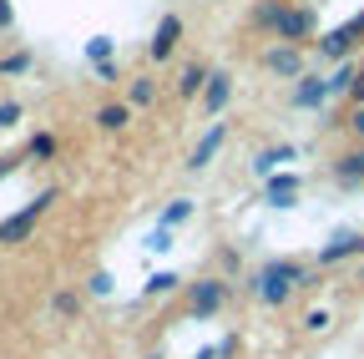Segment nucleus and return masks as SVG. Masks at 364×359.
Here are the masks:
<instances>
[{
	"label": "nucleus",
	"instance_id": "f03ea898",
	"mask_svg": "<svg viewBox=\"0 0 364 359\" xmlns=\"http://www.w3.org/2000/svg\"><path fill=\"white\" fill-rule=\"evenodd\" d=\"M258 21H268L273 31H279V41H304V36L314 31V16H309V11H294V6H284V0H279V6H268Z\"/></svg>",
	"mask_w": 364,
	"mask_h": 359
},
{
	"label": "nucleus",
	"instance_id": "20e7f679",
	"mask_svg": "<svg viewBox=\"0 0 364 359\" xmlns=\"http://www.w3.org/2000/svg\"><path fill=\"white\" fill-rule=\"evenodd\" d=\"M228 97H233V81H228L223 71H213V76H208V86H203V107H208V112H223V107H228Z\"/></svg>",
	"mask_w": 364,
	"mask_h": 359
},
{
	"label": "nucleus",
	"instance_id": "39448f33",
	"mask_svg": "<svg viewBox=\"0 0 364 359\" xmlns=\"http://www.w3.org/2000/svg\"><path fill=\"white\" fill-rule=\"evenodd\" d=\"M177 36H182V21H177V16H167V21L157 26V36H152V56H157V61H167V56H172Z\"/></svg>",
	"mask_w": 364,
	"mask_h": 359
},
{
	"label": "nucleus",
	"instance_id": "6e6552de",
	"mask_svg": "<svg viewBox=\"0 0 364 359\" xmlns=\"http://www.w3.org/2000/svg\"><path fill=\"white\" fill-rule=\"evenodd\" d=\"M329 97H334V86H329V81H304L294 102H299V107H324Z\"/></svg>",
	"mask_w": 364,
	"mask_h": 359
},
{
	"label": "nucleus",
	"instance_id": "f8f14e48",
	"mask_svg": "<svg viewBox=\"0 0 364 359\" xmlns=\"http://www.w3.org/2000/svg\"><path fill=\"white\" fill-rule=\"evenodd\" d=\"M339 177H344V183H359V177H364V152L339 157Z\"/></svg>",
	"mask_w": 364,
	"mask_h": 359
},
{
	"label": "nucleus",
	"instance_id": "393cba45",
	"mask_svg": "<svg viewBox=\"0 0 364 359\" xmlns=\"http://www.w3.org/2000/svg\"><path fill=\"white\" fill-rule=\"evenodd\" d=\"M6 172H11V162H0V177H6Z\"/></svg>",
	"mask_w": 364,
	"mask_h": 359
},
{
	"label": "nucleus",
	"instance_id": "0eeeda50",
	"mask_svg": "<svg viewBox=\"0 0 364 359\" xmlns=\"http://www.w3.org/2000/svg\"><path fill=\"white\" fill-rule=\"evenodd\" d=\"M294 198H299V177H273L268 183V203L273 208H294Z\"/></svg>",
	"mask_w": 364,
	"mask_h": 359
},
{
	"label": "nucleus",
	"instance_id": "4468645a",
	"mask_svg": "<svg viewBox=\"0 0 364 359\" xmlns=\"http://www.w3.org/2000/svg\"><path fill=\"white\" fill-rule=\"evenodd\" d=\"M289 157H294V147H273V152H263L253 167H258V172H273V167H279V162H289Z\"/></svg>",
	"mask_w": 364,
	"mask_h": 359
},
{
	"label": "nucleus",
	"instance_id": "9b49d317",
	"mask_svg": "<svg viewBox=\"0 0 364 359\" xmlns=\"http://www.w3.org/2000/svg\"><path fill=\"white\" fill-rule=\"evenodd\" d=\"M208 76H213V71H203V66H188V71H182V81H177V92H182V97L203 92V86H208Z\"/></svg>",
	"mask_w": 364,
	"mask_h": 359
},
{
	"label": "nucleus",
	"instance_id": "5701e85b",
	"mask_svg": "<svg viewBox=\"0 0 364 359\" xmlns=\"http://www.w3.org/2000/svg\"><path fill=\"white\" fill-rule=\"evenodd\" d=\"M354 132H359V137H364V107L354 112Z\"/></svg>",
	"mask_w": 364,
	"mask_h": 359
},
{
	"label": "nucleus",
	"instance_id": "2eb2a0df",
	"mask_svg": "<svg viewBox=\"0 0 364 359\" xmlns=\"http://www.w3.org/2000/svg\"><path fill=\"white\" fill-rule=\"evenodd\" d=\"M188 213H193V203H182V198H177V203H172V208L162 213V223H157V228H172V223H182Z\"/></svg>",
	"mask_w": 364,
	"mask_h": 359
},
{
	"label": "nucleus",
	"instance_id": "4be33fe9",
	"mask_svg": "<svg viewBox=\"0 0 364 359\" xmlns=\"http://www.w3.org/2000/svg\"><path fill=\"white\" fill-rule=\"evenodd\" d=\"M152 248H157V253H162V248H172V233H167V228H157V233H152Z\"/></svg>",
	"mask_w": 364,
	"mask_h": 359
},
{
	"label": "nucleus",
	"instance_id": "dca6fc26",
	"mask_svg": "<svg viewBox=\"0 0 364 359\" xmlns=\"http://www.w3.org/2000/svg\"><path fill=\"white\" fill-rule=\"evenodd\" d=\"M86 56H91V61H112V41H107V36H91Z\"/></svg>",
	"mask_w": 364,
	"mask_h": 359
},
{
	"label": "nucleus",
	"instance_id": "7ed1b4c3",
	"mask_svg": "<svg viewBox=\"0 0 364 359\" xmlns=\"http://www.w3.org/2000/svg\"><path fill=\"white\" fill-rule=\"evenodd\" d=\"M51 198H56V193H41V198H36V203H26L11 223H0V243H21V238L36 228V218H41L46 208H51Z\"/></svg>",
	"mask_w": 364,
	"mask_h": 359
},
{
	"label": "nucleus",
	"instance_id": "412c9836",
	"mask_svg": "<svg viewBox=\"0 0 364 359\" xmlns=\"http://www.w3.org/2000/svg\"><path fill=\"white\" fill-rule=\"evenodd\" d=\"M31 152H36V157H51V152H56V142H51V137H36V147H31Z\"/></svg>",
	"mask_w": 364,
	"mask_h": 359
},
{
	"label": "nucleus",
	"instance_id": "f3484780",
	"mask_svg": "<svg viewBox=\"0 0 364 359\" xmlns=\"http://www.w3.org/2000/svg\"><path fill=\"white\" fill-rule=\"evenodd\" d=\"M26 66H31V56H26V51H16V56H6V61H0V71H6V76H21Z\"/></svg>",
	"mask_w": 364,
	"mask_h": 359
},
{
	"label": "nucleus",
	"instance_id": "423d86ee",
	"mask_svg": "<svg viewBox=\"0 0 364 359\" xmlns=\"http://www.w3.org/2000/svg\"><path fill=\"white\" fill-rule=\"evenodd\" d=\"M223 294H228V289H223L218 279H208V284H198V289H193V309H198V314H213V309L223 304Z\"/></svg>",
	"mask_w": 364,
	"mask_h": 359
},
{
	"label": "nucleus",
	"instance_id": "1a4fd4ad",
	"mask_svg": "<svg viewBox=\"0 0 364 359\" xmlns=\"http://www.w3.org/2000/svg\"><path fill=\"white\" fill-rule=\"evenodd\" d=\"M268 66H273V71H279V76H299V66H304V56H299L294 46H279V51H273V56H268Z\"/></svg>",
	"mask_w": 364,
	"mask_h": 359
},
{
	"label": "nucleus",
	"instance_id": "6ab92c4d",
	"mask_svg": "<svg viewBox=\"0 0 364 359\" xmlns=\"http://www.w3.org/2000/svg\"><path fill=\"white\" fill-rule=\"evenodd\" d=\"M167 289H177V274H157V279L147 284V294H167Z\"/></svg>",
	"mask_w": 364,
	"mask_h": 359
},
{
	"label": "nucleus",
	"instance_id": "b1692460",
	"mask_svg": "<svg viewBox=\"0 0 364 359\" xmlns=\"http://www.w3.org/2000/svg\"><path fill=\"white\" fill-rule=\"evenodd\" d=\"M354 97H359V102H364V76H359V81H354Z\"/></svg>",
	"mask_w": 364,
	"mask_h": 359
},
{
	"label": "nucleus",
	"instance_id": "aec40b11",
	"mask_svg": "<svg viewBox=\"0 0 364 359\" xmlns=\"http://www.w3.org/2000/svg\"><path fill=\"white\" fill-rule=\"evenodd\" d=\"M16 117H21V107H16V102H0V127H11Z\"/></svg>",
	"mask_w": 364,
	"mask_h": 359
},
{
	"label": "nucleus",
	"instance_id": "f257e3e1",
	"mask_svg": "<svg viewBox=\"0 0 364 359\" xmlns=\"http://www.w3.org/2000/svg\"><path fill=\"white\" fill-rule=\"evenodd\" d=\"M299 279H304V268H299V263H268L263 274H258V294H263L268 304H284V299L294 294Z\"/></svg>",
	"mask_w": 364,
	"mask_h": 359
},
{
	"label": "nucleus",
	"instance_id": "9d476101",
	"mask_svg": "<svg viewBox=\"0 0 364 359\" xmlns=\"http://www.w3.org/2000/svg\"><path fill=\"white\" fill-rule=\"evenodd\" d=\"M218 147H223V127H213V132H208V137L198 142V152H193V162H188V167H208Z\"/></svg>",
	"mask_w": 364,
	"mask_h": 359
},
{
	"label": "nucleus",
	"instance_id": "ddd939ff",
	"mask_svg": "<svg viewBox=\"0 0 364 359\" xmlns=\"http://www.w3.org/2000/svg\"><path fill=\"white\" fill-rule=\"evenodd\" d=\"M97 122H102L107 132H122V127H127V107H102V112H97Z\"/></svg>",
	"mask_w": 364,
	"mask_h": 359
},
{
	"label": "nucleus",
	"instance_id": "a211bd4d",
	"mask_svg": "<svg viewBox=\"0 0 364 359\" xmlns=\"http://www.w3.org/2000/svg\"><path fill=\"white\" fill-rule=\"evenodd\" d=\"M132 102L147 107V102H152V81H132Z\"/></svg>",
	"mask_w": 364,
	"mask_h": 359
}]
</instances>
